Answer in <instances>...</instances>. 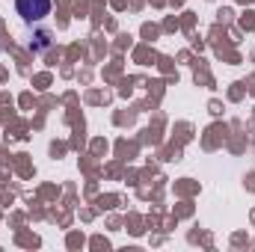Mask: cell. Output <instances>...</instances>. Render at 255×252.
Masks as SVG:
<instances>
[{
    "label": "cell",
    "instance_id": "2",
    "mask_svg": "<svg viewBox=\"0 0 255 252\" xmlns=\"http://www.w3.org/2000/svg\"><path fill=\"white\" fill-rule=\"evenodd\" d=\"M36 39H39V42H33V48H36V51H42V48H48V45H51V42H48V33H39Z\"/></svg>",
    "mask_w": 255,
    "mask_h": 252
},
{
    "label": "cell",
    "instance_id": "1",
    "mask_svg": "<svg viewBox=\"0 0 255 252\" xmlns=\"http://www.w3.org/2000/svg\"><path fill=\"white\" fill-rule=\"evenodd\" d=\"M15 9L27 24H36L51 15V0H15Z\"/></svg>",
    "mask_w": 255,
    "mask_h": 252
}]
</instances>
